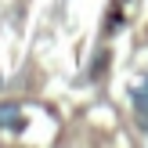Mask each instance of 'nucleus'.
I'll list each match as a JSON object with an SVG mask.
<instances>
[{
    "instance_id": "f257e3e1",
    "label": "nucleus",
    "mask_w": 148,
    "mask_h": 148,
    "mask_svg": "<svg viewBox=\"0 0 148 148\" xmlns=\"http://www.w3.org/2000/svg\"><path fill=\"white\" fill-rule=\"evenodd\" d=\"M29 119L22 116V101H0V134H22Z\"/></svg>"
},
{
    "instance_id": "f03ea898",
    "label": "nucleus",
    "mask_w": 148,
    "mask_h": 148,
    "mask_svg": "<svg viewBox=\"0 0 148 148\" xmlns=\"http://www.w3.org/2000/svg\"><path fill=\"white\" fill-rule=\"evenodd\" d=\"M130 108H134V119L141 127V134H148V76H141L130 87Z\"/></svg>"
},
{
    "instance_id": "7ed1b4c3",
    "label": "nucleus",
    "mask_w": 148,
    "mask_h": 148,
    "mask_svg": "<svg viewBox=\"0 0 148 148\" xmlns=\"http://www.w3.org/2000/svg\"><path fill=\"white\" fill-rule=\"evenodd\" d=\"M105 62H108V51H101V54L94 58V65H90V79H98V76H105Z\"/></svg>"
},
{
    "instance_id": "20e7f679",
    "label": "nucleus",
    "mask_w": 148,
    "mask_h": 148,
    "mask_svg": "<svg viewBox=\"0 0 148 148\" xmlns=\"http://www.w3.org/2000/svg\"><path fill=\"white\" fill-rule=\"evenodd\" d=\"M119 25H123V11H119V7L112 4V11H108V33H116Z\"/></svg>"
}]
</instances>
